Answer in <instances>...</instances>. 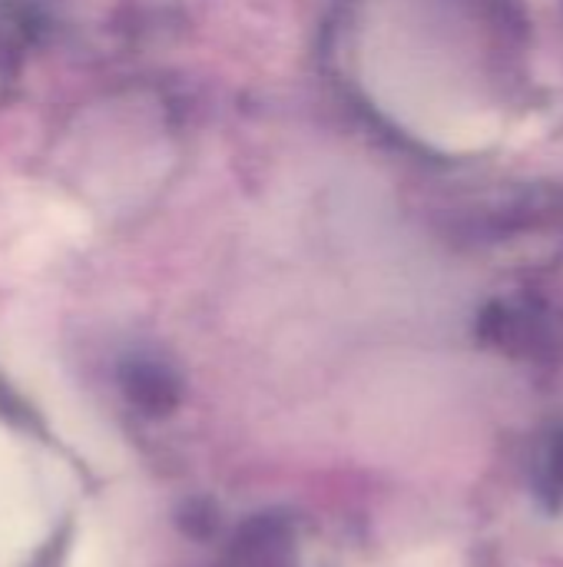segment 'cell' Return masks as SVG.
<instances>
[{"instance_id": "1", "label": "cell", "mask_w": 563, "mask_h": 567, "mask_svg": "<svg viewBox=\"0 0 563 567\" xmlns=\"http://www.w3.org/2000/svg\"><path fill=\"white\" fill-rule=\"evenodd\" d=\"M66 567H123L119 561V548L110 535V528L103 525V518H86V525L80 528Z\"/></svg>"}]
</instances>
